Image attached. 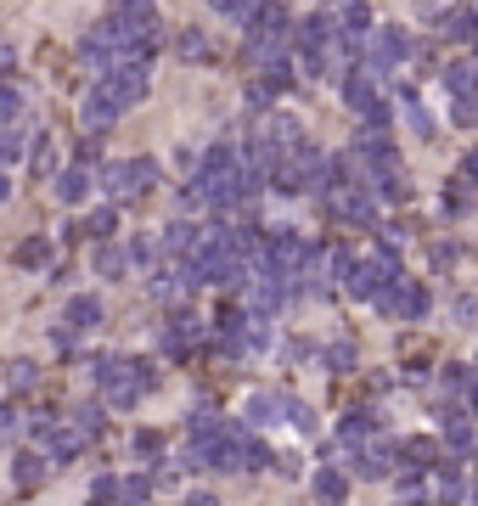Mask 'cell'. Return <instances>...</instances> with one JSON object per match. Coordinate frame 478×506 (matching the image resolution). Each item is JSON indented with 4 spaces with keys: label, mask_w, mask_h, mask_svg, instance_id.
<instances>
[{
    "label": "cell",
    "mask_w": 478,
    "mask_h": 506,
    "mask_svg": "<svg viewBox=\"0 0 478 506\" xmlns=\"http://www.w3.org/2000/svg\"><path fill=\"white\" fill-rule=\"evenodd\" d=\"M450 39H478V6H456V17H445Z\"/></svg>",
    "instance_id": "23"
},
{
    "label": "cell",
    "mask_w": 478,
    "mask_h": 506,
    "mask_svg": "<svg viewBox=\"0 0 478 506\" xmlns=\"http://www.w3.org/2000/svg\"><path fill=\"white\" fill-rule=\"evenodd\" d=\"M371 433H378L371 411H349V416H343V428H338V439H343V445H371Z\"/></svg>",
    "instance_id": "18"
},
{
    "label": "cell",
    "mask_w": 478,
    "mask_h": 506,
    "mask_svg": "<svg viewBox=\"0 0 478 506\" xmlns=\"http://www.w3.org/2000/svg\"><path fill=\"white\" fill-rule=\"evenodd\" d=\"M124 108H118V96L108 91V84H96V91L85 96V108H79V124H85L91 135H101V130H113V118H118Z\"/></svg>",
    "instance_id": "3"
},
{
    "label": "cell",
    "mask_w": 478,
    "mask_h": 506,
    "mask_svg": "<svg viewBox=\"0 0 478 506\" xmlns=\"http://www.w3.org/2000/svg\"><path fill=\"white\" fill-rule=\"evenodd\" d=\"M450 315H456V321H473L478 304H473V299H456V304H450Z\"/></svg>",
    "instance_id": "43"
},
{
    "label": "cell",
    "mask_w": 478,
    "mask_h": 506,
    "mask_svg": "<svg viewBox=\"0 0 478 506\" xmlns=\"http://www.w3.org/2000/svg\"><path fill=\"white\" fill-rule=\"evenodd\" d=\"M147 495H152V484H147V478H124V501H135V506H141Z\"/></svg>",
    "instance_id": "38"
},
{
    "label": "cell",
    "mask_w": 478,
    "mask_h": 506,
    "mask_svg": "<svg viewBox=\"0 0 478 506\" xmlns=\"http://www.w3.org/2000/svg\"><path fill=\"white\" fill-rule=\"evenodd\" d=\"M473 62H478V57H473Z\"/></svg>",
    "instance_id": "47"
},
{
    "label": "cell",
    "mask_w": 478,
    "mask_h": 506,
    "mask_svg": "<svg viewBox=\"0 0 478 506\" xmlns=\"http://www.w3.org/2000/svg\"><path fill=\"white\" fill-rule=\"evenodd\" d=\"M197 321H192V315H175V321L169 327H163V349H169V354H186V349H192L197 344Z\"/></svg>",
    "instance_id": "10"
},
{
    "label": "cell",
    "mask_w": 478,
    "mask_h": 506,
    "mask_svg": "<svg viewBox=\"0 0 478 506\" xmlns=\"http://www.w3.org/2000/svg\"><path fill=\"white\" fill-rule=\"evenodd\" d=\"M405 46H411V39L400 29H378V34H371V46H366V74H388Z\"/></svg>",
    "instance_id": "5"
},
{
    "label": "cell",
    "mask_w": 478,
    "mask_h": 506,
    "mask_svg": "<svg viewBox=\"0 0 478 506\" xmlns=\"http://www.w3.org/2000/svg\"><path fill=\"white\" fill-rule=\"evenodd\" d=\"M242 422H248V428H282V422H287V394L254 388L242 399Z\"/></svg>",
    "instance_id": "2"
},
{
    "label": "cell",
    "mask_w": 478,
    "mask_h": 506,
    "mask_svg": "<svg viewBox=\"0 0 478 506\" xmlns=\"http://www.w3.org/2000/svg\"><path fill=\"white\" fill-rule=\"evenodd\" d=\"M400 456H405V467H411V473L439 467V445H433V439H405V445H400Z\"/></svg>",
    "instance_id": "17"
},
{
    "label": "cell",
    "mask_w": 478,
    "mask_h": 506,
    "mask_svg": "<svg viewBox=\"0 0 478 506\" xmlns=\"http://www.w3.org/2000/svg\"><path fill=\"white\" fill-rule=\"evenodd\" d=\"M0 113H6L12 124H23V91H17V84H12L6 96H0Z\"/></svg>",
    "instance_id": "35"
},
{
    "label": "cell",
    "mask_w": 478,
    "mask_h": 506,
    "mask_svg": "<svg viewBox=\"0 0 478 506\" xmlns=\"http://www.w3.org/2000/svg\"><path fill=\"white\" fill-rule=\"evenodd\" d=\"M17 158H23V124H12V130H6V163H17Z\"/></svg>",
    "instance_id": "39"
},
{
    "label": "cell",
    "mask_w": 478,
    "mask_h": 506,
    "mask_svg": "<svg viewBox=\"0 0 478 506\" xmlns=\"http://www.w3.org/2000/svg\"><path fill=\"white\" fill-rule=\"evenodd\" d=\"M101 186H108V197H113V203H130V197H135V175H130V163H108V169H101Z\"/></svg>",
    "instance_id": "14"
},
{
    "label": "cell",
    "mask_w": 478,
    "mask_h": 506,
    "mask_svg": "<svg viewBox=\"0 0 478 506\" xmlns=\"http://www.w3.org/2000/svg\"><path fill=\"white\" fill-rule=\"evenodd\" d=\"M175 51H180L186 62H209V39H203V29H180Z\"/></svg>",
    "instance_id": "25"
},
{
    "label": "cell",
    "mask_w": 478,
    "mask_h": 506,
    "mask_svg": "<svg viewBox=\"0 0 478 506\" xmlns=\"http://www.w3.org/2000/svg\"><path fill=\"white\" fill-rule=\"evenodd\" d=\"M91 265H96V276H124V265H130V248H113V242H101L96 253H91Z\"/></svg>",
    "instance_id": "16"
},
{
    "label": "cell",
    "mask_w": 478,
    "mask_h": 506,
    "mask_svg": "<svg viewBox=\"0 0 478 506\" xmlns=\"http://www.w3.org/2000/svg\"><path fill=\"white\" fill-rule=\"evenodd\" d=\"M467 411H473V416H478V388H473V394H467Z\"/></svg>",
    "instance_id": "45"
},
{
    "label": "cell",
    "mask_w": 478,
    "mask_h": 506,
    "mask_svg": "<svg viewBox=\"0 0 478 506\" xmlns=\"http://www.w3.org/2000/svg\"><path fill=\"white\" fill-rule=\"evenodd\" d=\"M101 84H108V91L118 96V108L141 101V96H147V57H141V62H124V68H118L113 79H101Z\"/></svg>",
    "instance_id": "6"
},
{
    "label": "cell",
    "mask_w": 478,
    "mask_h": 506,
    "mask_svg": "<svg viewBox=\"0 0 478 506\" xmlns=\"http://www.w3.org/2000/svg\"><path fill=\"white\" fill-rule=\"evenodd\" d=\"M130 175H135V192H152V186H158V163L152 158H130Z\"/></svg>",
    "instance_id": "30"
},
{
    "label": "cell",
    "mask_w": 478,
    "mask_h": 506,
    "mask_svg": "<svg viewBox=\"0 0 478 506\" xmlns=\"http://www.w3.org/2000/svg\"><path fill=\"white\" fill-rule=\"evenodd\" d=\"M400 495H405V501H422V495H428V484H422L417 473H405V478H400Z\"/></svg>",
    "instance_id": "40"
},
{
    "label": "cell",
    "mask_w": 478,
    "mask_h": 506,
    "mask_svg": "<svg viewBox=\"0 0 478 506\" xmlns=\"http://www.w3.org/2000/svg\"><path fill=\"white\" fill-rule=\"evenodd\" d=\"M287 422H293V433H316V411L304 399H287Z\"/></svg>",
    "instance_id": "29"
},
{
    "label": "cell",
    "mask_w": 478,
    "mask_h": 506,
    "mask_svg": "<svg viewBox=\"0 0 478 506\" xmlns=\"http://www.w3.org/2000/svg\"><path fill=\"white\" fill-rule=\"evenodd\" d=\"M91 377L101 383V394H108V406H135V399L152 388V366L118 361V354H96V361H91Z\"/></svg>",
    "instance_id": "1"
},
{
    "label": "cell",
    "mask_w": 478,
    "mask_h": 506,
    "mask_svg": "<svg viewBox=\"0 0 478 506\" xmlns=\"http://www.w3.org/2000/svg\"><path fill=\"white\" fill-rule=\"evenodd\" d=\"M265 141H276V146H304V124L287 118V113H276V118L265 124Z\"/></svg>",
    "instance_id": "20"
},
{
    "label": "cell",
    "mask_w": 478,
    "mask_h": 506,
    "mask_svg": "<svg viewBox=\"0 0 478 506\" xmlns=\"http://www.w3.org/2000/svg\"><path fill=\"white\" fill-rule=\"evenodd\" d=\"M400 506H405V501H400Z\"/></svg>",
    "instance_id": "48"
},
{
    "label": "cell",
    "mask_w": 478,
    "mask_h": 506,
    "mask_svg": "<svg viewBox=\"0 0 478 506\" xmlns=\"http://www.w3.org/2000/svg\"><path fill=\"white\" fill-rule=\"evenodd\" d=\"M214 12H225L231 23H254V12H265V0H214Z\"/></svg>",
    "instance_id": "27"
},
{
    "label": "cell",
    "mask_w": 478,
    "mask_h": 506,
    "mask_svg": "<svg viewBox=\"0 0 478 506\" xmlns=\"http://www.w3.org/2000/svg\"><path fill=\"white\" fill-rule=\"evenodd\" d=\"M85 506H108V501H85Z\"/></svg>",
    "instance_id": "46"
},
{
    "label": "cell",
    "mask_w": 478,
    "mask_h": 506,
    "mask_svg": "<svg viewBox=\"0 0 478 506\" xmlns=\"http://www.w3.org/2000/svg\"><path fill=\"white\" fill-rule=\"evenodd\" d=\"M462 175H467V180H478V153H467V163H462Z\"/></svg>",
    "instance_id": "44"
},
{
    "label": "cell",
    "mask_w": 478,
    "mask_h": 506,
    "mask_svg": "<svg viewBox=\"0 0 478 506\" xmlns=\"http://www.w3.org/2000/svg\"><path fill=\"white\" fill-rule=\"evenodd\" d=\"M394 456H400V450H394L388 439H371L366 456L355 461V473H361V478H388V473H394Z\"/></svg>",
    "instance_id": "8"
},
{
    "label": "cell",
    "mask_w": 478,
    "mask_h": 506,
    "mask_svg": "<svg viewBox=\"0 0 478 506\" xmlns=\"http://www.w3.org/2000/svg\"><path fill=\"white\" fill-rule=\"evenodd\" d=\"M203 242H197V225L186 220H169V231H163V253H180V259H192Z\"/></svg>",
    "instance_id": "11"
},
{
    "label": "cell",
    "mask_w": 478,
    "mask_h": 506,
    "mask_svg": "<svg viewBox=\"0 0 478 506\" xmlns=\"http://www.w3.org/2000/svg\"><path fill=\"white\" fill-rule=\"evenodd\" d=\"M68 422H74V428L85 433V439H96L101 428H108V411H101V406H74V411H68Z\"/></svg>",
    "instance_id": "21"
},
{
    "label": "cell",
    "mask_w": 478,
    "mask_h": 506,
    "mask_svg": "<svg viewBox=\"0 0 478 506\" xmlns=\"http://www.w3.org/2000/svg\"><path fill=\"white\" fill-rule=\"evenodd\" d=\"M450 124H462V130H473V124H478V96H456Z\"/></svg>",
    "instance_id": "31"
},
{
    "label": "cell",
    "mask_w": 478,
    "mask_h": 506,
    "mask_svg": "<svg viewBox=\"0 0 478 506\" xmlns=\"http://www.w3.org/2000/svg\"><path fill=\"white\" fill-rule=\"evenodd\" d=\"M316 495H321L326 506H343V495H349V478H343L338 467H316Z\"/></svg>",
    "instance_id": "19"
},
{
    "label": "cell",
    "mask_w": 478,
    "mask_h": 506,
    "mask_svg": "<svg viewBox=\"0 0 478 506\" xmlns=\"http://www.w3.org/2000/svg\"><path fill=\"white\" fill-rule=\"evenodd\" d=\"M259 74H265V84H270V91H287V84H293V62H287V57L276 51V57H270L265 68H259Z\"/></svg>",
    "instance_id": "26"
},
{
    "label": "cell",
    "mask_w": 478,
    "mask_h": 506,
    "mask_svg": "<svg viewBox=\"0 0 478 506\" xmlns=\"http://www.w3.org/2000/svg\"><path fill=\"white\" fill-rule=\"evenodd\" d=\"M343 101H349V113H361V118H371L383 108L378 101V84H371V74H349L343 79Z\"/></svg>",
    "instance_id": "7"
},
{
    "label": "cell",
    "mask_w": 478,
    "mask_h": 506,
    "mask_svg": "<svg viewBox=\"0 0 478 506\" xmlns=\"http://www.w3.org/2000/svg\"><path fill=\"white\" fill-rule=\"evenodd\" d=\"M130 450H135L141 461H152V456L163 450V439H158V433H135V439H130Z\"/></svg>",
    "instance_id": "34"
},
{
    "label": "cell",
    "mask_w": 478,
    "mask_h": 506,
    "mask_svg": "<svg viewBox=\"0 0 478 506\" xmlns=\"http://www.w3.org/2000/svg\"><path fill=\"white\" fill-rule=\"evenodd\" d=\"M175 169H180V175H197V153H192V146H175Z\"/></svg>",
    "instance_id": "41"
},
{
    "label": "cell",
    "mask_w": 478,
    "mask_h": 506,
    "mask_svg": "<svg viewBox=\"0 0 478 506\" xmlns=\"http://www.w3.org/2000/svg\"><path fill=\"white\" fill-rule=\"evenodd\" d=\"M0 428H6V439H17V433H23V411H17V406H6V416H0Z\"/></svg>",
    "instance_id": "42"
},
{
    "label": "cell",
    "mask_w": 478,
    "mask_h": 506,
    "mask_svg": "<svg viewBox=\"0 0 478 506\" xmlns=\"http://www.w3.org/2000/svg\"><path fill=\"white\" fill-rule=\"evenodd\" d=\"M124 248H130V265H152V242L147 237H130Z\"/></svg>",
    "instance_id": "37"
},
{
    "label": "cell",
    "mask_w": 478,
    "mask_h": 506,
    "mask_svg": "<svg viewBox=\"0 0 478 506\" xmlns=\"http://www.w3.org/2000/svg\"><path fill=\"white\" fill-rule=\"evenodd\" d=\"M445 91L450 96H478V62H450V68H445Z\"/></svg>",
    "instance_id": "15"
},
{
    "label": "cell",
    "mask_w": 478,
    "mask_h": 506,
    "mask_svg": "<svg viewBox=\"0 0 478 506\" xmlns=\"http://www.w3.org/2000/svg\"><path fill=\"white\" fill-rule=\"evenodd\" d=\"M113 225H118V208L108 203V208H91V231L96 237H113Z\"/></svg>",
    "instance_id": "32"
},
{
    "label": "cell",
    "mask_w": 478,
    "mask_h": 506,
    "mask_svg": "<svg viewBox=\"0 0 478 506\" xmlns=\"http://www.w3.org/2000/svg\"><path fill=\"white\" fill-rule=\"evenodd\" d=\"M405 124H411V135H417V141H428V135H433V118L422 113V101L411 96V91H405Z\"/></svg>",
    "instance_id": "28"
},
{
    "label": "cell",
    "mask_w": 478,
    "mask_h": 506,
    "mask_svg": "<svg viewBox=\"0 0 478 506\" xmlns=\"http://www.w3.org/2000/svg\"><path fill=\"white\" fill-rule=\"evenodd\" d=\"M51 192H56V203H85L91 197V175H85V169H62Z\"/></svg>",
    "instance_id": "13"
},
{
    "label": "cell",
    "mask_w": 478,
    "mask_h": 506,
    "mask_svg": "<svg viewBox=\"0 0 478 506\" xmlns=\"http://www.w3.org/2000/svg\"><path fill=\"white\" fill-rule=\"evenodd\" d=\"M62 321H68L74 332H91L101 321V304L91 299V292H79V299H68V310H62Z\"/></svg>",
    "instance_id": "12"
},
{
    "label": "cell",
    "mask_w": 478,
    "mask_h": 506,
    "mask_svg": "<svg viewBox=\"0 0 478 506\" xmlns=\"http://www.w3.org/2000/svg\"><path fill=\"white\" fill-rule=\"evenodd\" d=\"M34 146H39V153H34V169H39V175H51V169H56V153H51V141L39 135Z\"/></svg>",
    "instance_id": "36"
},
{
    "label": "cell",
    "mask_w": 478,
    "mask_h": 506,
    "mask_svg": "<svg viewBox=\"0 0 478 506\" xmlns=\"http://www.w3.org/2000/svg\"><path fill=\"white\" fill-rule=\"evenodd\" d=\"M12 259H17V265H23V270H39V265H51V242H46V237H29L23 248H17V253H12Z\"/></svg>",
    "instance_id": "24"
},
{
    "label": "cell",
    "mask_w": 478,
    "mask_h": 506,
    "mask_svg": "<svg viewBox=\"0 0 478 506\" xmlns=\"http://www.w3.org/2000/svg\"><path fill=\"white\" fill-rule=\"evenodd\" d=\"M287 304V276H276V270H259L254 287H248V310L254 315H276Z\"/></svg>",
    "instance_id": "4"
},
{
    "label": "cell",
    "mask_w": 478,
    "mask_h": 506,
    "mask_svg": "<svg viewBox=\"0 0 478 506\" xmlns=\"http://www.w3.org/2000/svg\"><path fill=\"white\" fill-rule=\"evenodd\" d=\"M46 473H51V456L23 450V456L12 461V484H17V490H39V484H46Z\"/></svg>",
    "instance_id": "9"
},
{
    "label": "cell",
    "mask_w": 478,
    "mask_h": 506,
    "mask_svg": "<svg viewBox=\"0 0 478 506\" xmlns=\"http://www.w3.org/2000/svg\"><path fill=\"white\" fill-rule=\"evenodd\" d=\"M34 383H39V366H34V361H12V366H6V388H12V399L29 394Z\"/></svg>",
    "instance_id": "22"
},
{
    "label": "cell",
    "mask_w": 478,
    "mask_h": 506,
    "mask_svg": "<svg viewBox=\"0 0 478 506\" xmlns=\"http://www.w3.org/2000/svg\"><path fill=\"white\" fill-rule=\"evenodd\" d=\"M321 361H326L332 371H349V366H355V349H349V344H332V349L321 354Z\"/></svg>",
    "instance_id": "33"
}]
</instances>
